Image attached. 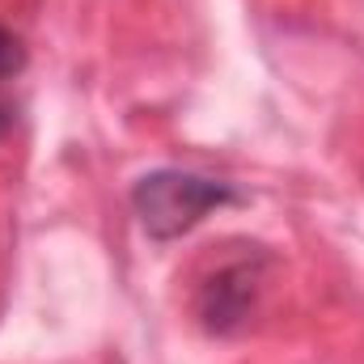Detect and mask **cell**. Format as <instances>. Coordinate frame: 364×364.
Returning <instances> with one entry per match:
<instances>
[{
	"mask_svg": "<svg viewBox=\"0 0 364 364\" xmlns=\"http://www.w3.org/2000/svg\"><path fill=\"white\" fill-rule=\"evenodd\" d=\"M242 203V191L220 178H203L191 170H153L132 186V212L140 216L153 242H174L191 233L208 212Z\"/></svg>",
	"mask_w": 364,
	"mask_h": 364,
	"instance_id": "1",
	"label": "cell"
},
{
	"mask_svg": "<svg viewBox=\"0 0 364 364\" xmlns=\"http://www.w3.org/2000/svg\"><path fill=\"white\" fill-rule=\"evenodd\" d=\"M263 255H250V259H229L220 263L216 272L199 284V296H195V314L203 322V331L212 335H233L250 309H255V296H259V284H263Z\"/></svg>",
	"mask_w": 364,
	"mask_h": 364,
	"instance_id": "2",
	"label": "cell"
},
{
	"mask_svg": "<svg viewBox=\"0 0 364 364\" xmlns=\"http://www.w3.org/2000/svg\"><path fill=\"white\" fill-rule=\"evenodd\" d=\"M26 60H30V55H26V43H21L9 26H0V85L13 81V77L26 68Z\"/></svg>",
	"mask_w": 364,
	"mask_h": 364,
	"instance_id": "3",
	"label": "cell"
},
{
	"mask_svg": "<svg viewBox=\"0 0 364 364\" xmlns=\"http://www.w3.org/2000/svg\"><path fill=\"white\" fill-rule=\"evenodd\" d=\"M13 123H17V106H13V102H4V97H0V136H4V132H9V127H13Z\"/></svg>",
	"mask_w": 364,
	"mask_h": 364,
	"instance_id": "4",
	"label": "cell"
}]
</instances>
